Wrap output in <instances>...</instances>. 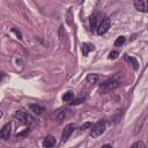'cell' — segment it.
Instances as JSON below:
<instances>
[{
	"label": "cell",
	"instance_id": "1",
	"mask_svg": "<svg viewBox=\"0 0 148 148\" xmlns=\"http://www.w3.org/2000/svg\"><path fill=\"white\" fill-rule=\"evenodd\" d=\"M118 86H119V82H118V81H116V80L106 81V82H104V83L99 87L98 91H99L101 94H106V92H110L111 90L116 89Z\"/></svg>",
	"mask_w": 148,
	"mask_h": 148
},
{
	"label": "cell",
	"instance_id": "2",
	"mask_svg": "<svg viewBox=\"0 0 148 148\" xmlns=\"http://www.w3.org/2000/svg\"><path fill=\"white\" fill-rule=\"evenodd\" d=\"M105 131V123L104 121H98L97 124H95L90 131V136L92 138H98L99 135H102Z\"/></svg>",
	"mask_w": 148,
	"mask_h": 148
},
{
	"label": "cell",
	"instance_id": "3",
	"mask_svg": "<svg viewBox=\"0 0 148 148\" xmlns=\"http://www.w3.org/2000/svg\"><path fill=\"white\" fill-rule=\"evenodd\" d=\"M110 25H111V20L108 18V17H105V18L102 20V22L98 24V27H97V34H98V35H104V34L109 30Z\"/></svg>",
	"mask_w": 148,
	"mask_h": 148
},
{
	"label": "cell",
	"instance_id": "4",
	"mask_svg": "<svg viewBox=\"0 0 148 148\" xmlns=\"http://www.w3.org/2000/svg\"><path fill=\"white\" fill-rule=\"evenodd\" d=\"M14 117H15L16 119H18L22 124H30V123L34 120L28 113H25V112H23V111H16V112L14 113Z\"/></svg>",
	"mask_w": 148,
	"mask_h": 148
},
{
	"label": "cell",
	"instance_id": "5",
	"mask_svg": "<svg viewBox=\"0 0 148 148\" xmlns=\"http://www.w3.org/2000/svg\"><path fill=\"white\" fill-rule=\"evenodd\" d=\"M134 7L139 12L148 13V0H135L134 1Z\"/></svg>",
	"mask_w": 148,
	"mask_h": 148
},
{
	"label": "cell",
	"instance_id": "6",
	"mask_svg": "<svg viewBox=\"0 0 148 148\" xmlns=\"http://www.w3.org/2000/svg\"><path fill=\"white\" fill-rule=\"evenodd\" d=\"M74 130H75V124H68V125L65 127L64 132H62V135H61L62 141H66V140L71 136V134L74 132Z\"/></svg>",
	"mask_w": 148,
	"mask_h": 148
},
{
	"label": "cell",
	"instance_id": "7",
	"mask_svg": "<svg viewBox=\"0 0 148 148\" xmlns=\"http://www.w3.org/2000/svg\"><path fill=\"white\" fill-rule=\"evenodd\" d=\"M10 123H8V124H6L3 127H2V130H1V132H0V136L2 138V139H5V140H7V139H9V135H10Z\"/></svg>",
	"mask_w": 148,
	"mask_h": 148
},
{
	"label": "cell",
	"instance_id": "8",
	"mask_svg": "<svg viewBox=\"0 0 148 148\" xmlns=\"http://www.w3.org/2000/svg\"><path fill=\"white\" fill-rule=\"evenodd\" d=\"M54 143H56V139H54L52 135L46 136V138L44 139V141H43V146H44L45 148H51V147L54 146Z\"/></svg>",
	"mask_w": 148,
	"mask_h": 148
},
{
	"label": "cell",
	"instance_id": "9",
	"mask_svg": "<svg viewBox=\"0 0 148 148\" xmlns=\"http://www.w3.org/2000/svg\"><path fill=\"white\" fill-rule=\"evenodd\" d=\"M94 50H95V46L92 44H90V43H83L82 44V53H83V56H88V53L90 51H94Z\"/></svg>",
	"mask_w": 148,
	"mask_h": 148
},
{
	"label": "cell",
	"instance_id": "10",
	"mask_svg": "<svg viewBox=\"0 0 148 148\" xmlns=\"http://www.w3.org/2000/svg\"><path fill=\"white\" fill-rule=\"evenodd\" d=\"M29 108H30V110H31L34 113H36V114H42L43 111H44V108L40 106V105H38V104H30Z\"/></svg>",
	"mask_w": 148,
	"mask_h": 148
},
{
	"label": "cell",
	"instance_id": "11",
	"mask_svg": "<svg viewBox=\"0 0 148 148\" xmlns=\"http://www.w3.org/2000/svg\"><path fill=\"white\" fill-rule=\"evenodd\" d=\"M125 59H126L128 62H131V64L133 65V68H134V69H138V68H139V62H138V60H136L135 58H132V57L125 56Z\"/></svg>",
	"mask_w": 148,
	"mask_h": 148
},
{
	"label": "cell",
	"instance_id": "12",
	"mask_svg": "<svg viewBox=\"0 0 148 148\" xmlns=\"http://www.w3.org/2000/svg\"><path fill=\"white\" fill-rule=\"evenodd\" d=\"M99 14H96L94 16H91V23H90V27H91V30H95L96 29V25H97V22H98V18H99Z\"/></svg>",
	"mask_w": 148,
	"mask_h": 148
},
{
	"label": "cell",
	"instance_id": "13",
	"mask_svg": "<svg viewBox=\"0 0 148 148\" xmlns=\"http://www.w3.org/2000/svg\"><path fill=\"white\" fill-rule=\"evenodd\" d=\"M87 81H88V83L94 84V83H96L98 81V75L97 74H89L87 76Z\"/></svg>",
	"mask_w": 148,
	"mask_h": 148
},
{
	"label": "cell",
	"instance_id": "14",
	"mask_svg": "<svg viewBox=\"0 0 148 148\" xmlns=\"http://www.w3.org/2000/svg\"><path fill=\"white\" fill-rule=\"evenodd\" d=\"M125 42H126V38H125L124 36H120V37H118V38L116 39L114 45H116V46H121V45H123Z\"/></svg>",
	"mask_w": 148,
	"mask_h": 148
},
{
	"label": "cell",
	"instance_id": "15",
	"mask_svg": "<svg viewBox=\"0 0 148 148\" xmlns=\"http://www.w3.org/2000/svg\"><path fill=\"white\" fill-rule=\"evenodd\" d=\"M73 97H74V94H73L72 91H67V92L62 96V99H64L65 102H68V101H71Z\"/></svg>",
	"mask_w": 148,
	"mask_h": 148
},
{
	"label": "cell",
	"instance_id": "16",
	"mask_svg": "<svg viewBox=\"0 0 148 148\" xmlns=\"http://www.w3.org/2000/svg\"><path fill=\"white\" fill-rule=\"evenodd\" d=\"M130 148H147L146 147V145L143 143V142H141V141H138V142H135V143H133Z\"/></svg>",
	"mask_w": 148,
	"mask_h": 148
},
{
	"label": "cell",
	"instance_id": "17",
	"mask_svg": "<svg viewBox=\"0 0 148 148\" xmlns=\"http://www.w3.org/2000/svg\"><path fill=\"white\" fill-rule=\"evenodd\" d=\"M118 54H119V53H118L117 51H112V52L109 53V57H108V58H109V59H116V58L118 57Z\"/></svg>",
	"mask_w": 148,
	"mask_h": 148
},
{
	"label": "cell",
	"instance_id": "18",
	"mask_svg": "<svg viewBox=\"0 0 148 148\" xmlns=\"http://www.w3.org/2000/svg\"><path fill=\"white\" fill-rule=\"evenodd\" d=\"M91 126H92L91 123H84V124L80 127V130H81V131H84V130H87V128H89V127H91Z\"/></svg>",
	"mask_w": 148,
	"mask_h": 148
},
{
	"label": "cell",
	"instance_id": "19",
	"mask_svg": "<svg viewBox=\"0 0 148 148\" xmlns=\"http://www.w3.org/2000/svg\"><path fill=\"white\" fill-rule=\"evenodd\" d=\"M82 101H83V99H82V98H80V99H76V101H74V102H72L71 104H72V105H74V104H79V103H81Z\"/></svg>",
	"mask_w": 148,
	"mask_h": 148
},
{
	"label": "cell",
	"instance_id": "20",
	"mask_svg": "<svg viewBox=\"0 0 148 148\" xmlns=\"http://www.w3.org/2000/svg\"><path fill=\"white\" fill-rule=\"evenodd\" d=\"M102 148H112V147H111L110 145H104V146H103Z\"/></svg>",
	"mask_w": 148,
	"mask_h": 148
}]
</instances>
